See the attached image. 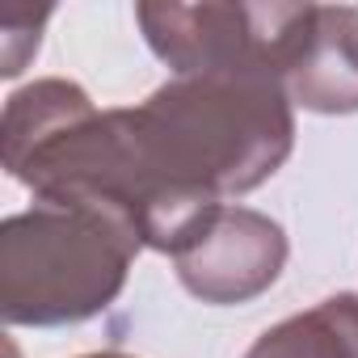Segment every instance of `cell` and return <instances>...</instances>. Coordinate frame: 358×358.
<instances>
[{
    "label": "cell",
    "mask_w": 358,
    "mask_h": 358,
    "mask_svg": "<svg viewBox=\"0 0 358 358\" xmlns=\"http://www.w3.org/2000/svg\"><path fill=\"white\" fill-rule=\"evenodd\" d=\"M139 249L101 207L34 203L0 224V316L9 329L85 324L122 295Z\"/></svg>",
    "instance_id": "cell-1"
},
{
    "label": "cell",
    "mask_w": 358,
    "mask_h": 358,
    "mask_svg": "<svg viewBox=\"0 0 358 358\" xmlns=\"http://www.w3.org/2000/svg\"><path fill=\"white\" fill-rule=\"evenodd\" d=\"M80 358H135V354H122V350H97V354H80Z\"/></svg>",
    "instance_id": "cell-7"
},
{
    "label": "cell",
    "mask_w": 358,
    "mask_h": 358,
    "mask_svg": "<svg viewBox=\"0 0 358 358\" xmlns=\"http://www.w3.org/2000/svg\"><path fill=\"white\" fill-rule=\"evenodd\" d=\"M245 358H358V291H337L270 324Z\"/></svg>",
    "instance_id": "cell-5"
},
{
    "label": "cell",
    "mask_w": 358,
    "mask_h": 358,
    "mask_svg": "<svg viewBox=\"0 0 358 358\" xmlns=\"http://www.w3.org/2000/svg\"><path fill=\"white\" fill-rule=\"evenodd\" d=\"M287 253L291 245L278 220L228 203L211 211L190 232V241L173 253V270L194 299L211 308H236L278 282Z\"/></svg>",
    "instance_id": "cell-3"
},
{
    "label": "cell",
    "mask_w": 358,
    "mask_h": 358,
    "mask_svg": "<svg viewBox=\"0 0 358 358\" xmlns=\"http://www.w3.org/2000/svg\"><path fill=\"white\" fill-rule=\"evenodd\" d=\"M282 89L291 106H303L308 114H358V9H312V26L282 76Z\"/></svg>",
    "instance_id": "cell-4"
},
{
    "label": "cell",
    "mask_w": 358,
    "mask_h": 358,
    "mask_svg": "<svg viewBox=\"0 0 358 358\" xmlns=\"http://www.w3.org/2000/svg\"><path fill=\"white\" fill-rule=\"evenodd\" d=\"M316 5H135L143 43L173 76H287Z\"/></svg>",
    "instance_id": "cell-2"
},
{
    "label": "cell",
    "mask_w": 358,
    "mask_h": 358,
    "mask_svg": "<svg viewBox=\"0 0 358 358\" xmlns=\"http://www.w3.org/2000/svg\"><path fill=\"white\" fill-rule=\"evenodd\" d=\"M51 9H34V5H22V0H5L0 9V76H22L26 64L38 55V43H43V26H47Z\"/></svg>",
    "instance_id": "cell-6"
}]
</instances>
